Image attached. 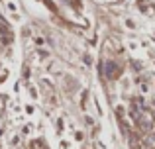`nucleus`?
Wrapping results in <instances>:
<instances>
[{
    "mask_svg": "<svg viewBox=\"0 0 155 149\" xmlns=\"http://www.w3.org/2000/svg\"><path fill=\"white\" fill-rule=\"evenodd\" d=\"M118 67L116 65H114V63H106V75H108V76H114V75H116L118 73Z\"/></svg>",
    "mask_w": 155,
    "mask_h": 149,
    "instance_id": "f257e3e1",
    "label": "nucleus"
},
{
    "mask_svg": "<svg viewBox=\"0 0 155 149\" xmlns=\"http://www.w3.org/2000/svg\"><path fill=\"white\" fill-rule=\"evenodd\" d=\"M145 145H147L149 149H153V147H155V135H149V138L145 139Z\"/></svg>",
    "mask_w": 155,
    "mask_h": 149,
    "instance_id": "f03ea898",
    "label": "nucleus"
}]
</instances>
